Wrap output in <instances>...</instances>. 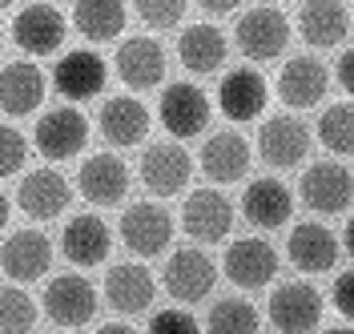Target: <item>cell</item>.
Listing matches in <instances>:
<instances>
[{
	"instance_id": "cell-27",
	"label": "cell",
	"mask_w": 354,
	"mask_h": 334,
	"mask_svg": "<svg viewBox=\"0 0 354 334\" xmlns=\"http://www.w3.org/2000/svg\"><path fill=\"white\" fill-rule=\"evenodd\" d=\"M44 101V73L28 61H8L0 68V105L8 117H28Z\"/></svg>"
},
{
	"instance_id": "cell-38",
	"label": "cell",
	"mask_w": 354,
	"mask_h": 334,
	"mask_svg": "<svg viewBox=\"0 0 354 334\" xmlns=\"http://www.w3.org/2000/svg\"><path fill=\"white\" fill-rule=\"evenodd\" d=\"M338 81H342L346 93H354V48H346V53L338 57Z\"/></svg>"
},
{
	"instance_id": "cell-4",
	"label": "cell",
	"mask_w": 354,
	"mask_h": 334,
	"mask_svg": "<svg viewBox=\"0 0 354 334\" xmlns=\"http://www.w3.org/2000/svg\"><path fill=\"white\" fill-rule=\"evenodd\" d=\"M298 194L314 214H342L354 198V178L342 161H318L302 174Z\"/></svg>"
},
{
	"instance_id": "cell-6",
	"label": "cell",
	"mask_w": 354,
	"mask_h": 334,
	"mask_svg": "<svg viewBox=\"0 0 354 334\" xmlns=\"http://www.w3.org/2000/svg\"><path fill=\"white\" fill-rule=\"evenodd\" d=\"M218 282V266L201 254V250H177L161 270V286L177 302H201L209 298V290Z\"/></svg>"
},
{
	"instance_id": "cell-28",
	"label": "cell",
	"mask_w": 354,
	"mask_h": 334,
	"mask_svg": "<svg viewBox=\"0 0 354 334\" xmlns=\"http://www.w3.org/2000/svg\"><path fill=\"white\" fill-rule=\"evenodd\" d=\"M298 28H302V41L306 45L334 48L346 37V28H351V12L338 0H310V4H302V12H298Z\"/></svg>"
},
{
	"instance_id": "cell-2",
	"label": "cell",
	"mask_w": 354,
	"mask_h": 334,
	"mask_svg": "<svg viewBox=\"0 0 354 334\" xmlns=\"http://www.w3.org/2000/svg\"><path fill=\"white\" fill-rule=\"evenodd\" d=\"M121 242L129 245L137 258H157L169 250V238H174V218L165 205L157 201H137L121 214Z\"/></svg>"
},
{
	"instance_id": "cell-1",
	"label": "cell",
	"mask_w": 354,
	"mask_h": 334,
	"mask_svg": "<svg viewBox=\"0 0 354 334\" xmlns=\"http://www.w3.org/2000/svg\"><path fill=\"white\" fill-rule=\"evenodd\" d=\"M234 45L242 57L250 61H274L278 53H286L290 45V21L286 12H278V8H250L238 17L234 24Z\"/></svg>"
},
{
	"instance_id": "cell-39",
	"label": "cell",
	"mask_w": 354,
	"mask_h": 334,
	"mask_svg": "<svg viewBox=\"0 0 354 334\" xmlns=\"http://www.w3.org/2000/svg\"><path fill=\"white\" fill-rule=\"evenodd\" d=\"M201 8H205V12H214V17H225V12H234V8H238V0H201Z\"/></svg>"
},
{
	"instance_id": "cell-14",
	"label": "cell",
	"mask_w": 354,
	"mask_h": 334,
	"mask_svg": "<svg viewBox=\"0 0 354 334\" xmlns=\"http://www.w3.org/2000/svg\"><path fill=\"white\" fill-rule=\"evenodd\" d=\"M234 225V205L218 189H198L181 205V230L194 242H221Z\"/></svg>"
},
{
	"instance_id": "cell-11",
	"label": "cell",
	"mask_w": 354,
	"mask_h": 334,
	"mask_svg": "<svg viewBox=\"0 0 354 334\" xmlns=\"http://www.w3.org/2000/svg\"><path fill=\"white\" fill-rule=\"evenodd\" d=\"M105 81H109V68H105V61L93 48H73V53H65L53 65V89L61 93V97H68V101L97 97V93L105 89Z\"/></svg>"
},
{
	"instance_id": "cell-18",
	"label": "cell",
	"mask_w": 354,
	"mask_h": 334,
	"mask_svg": "<svg viewBox=\"0 0 354 334\" xmlns=\"http://www.w3.org/2000/svg\"><path fill=\"white\" fill-rule=\"evenodd\" d=\"M0 262H4L8 282H37V278L48 274V262H53V242L44 238L41 230H17V234H8V238H4Z\"/></svg>"
},
{
	"instance_id": "cell-25",
	"label": "cell",
	"mask_w": 354,
	"mask_h": 334,
	"mask_svg": "<svg viewBox=\"0 0 354 334\" xmlns=\"http://www.w3.org/2000/svg\"><path fill=\"white\" fill-rule=\"evenodd\" d=\"M242 214L258 230H278L294 218V194L274 178H254L242 194Z\"/></svg>"
},
{
	"instance_id": "cell-36",
	"label": "cell",
	"mask_w": 354,
	"mask_h": 334,
	"mask_svg": "<svg viewBox=\"0 0 354 334\" xmlns=\"http://www.w3.org/2000/svg\"><path fill=\"white\" fill-rule=\"evenodd\" d=\"M149 334H201L198 318L189 310H157L153 322H149Z\"/></svg>"
},
{
	"instance_id": "cell-8",
	"label": "cell",
	"mask_w": 354,
	"mask_h": 334,
	"mask_svg": "<svg viewBox=\"0 0 354 334\" xmlns=\"http://www.w3.org/2000/svg\"><path fill=\"white\" fill-rule=\"evenodd\" d=\"M194 178V157L185 154L177 141H157L141 157V181L157 198H174L177 189H185Z\"/></svg>"
},
{
	"instance_id": "cell-5",
	"label": "cell",
	"mask_w": 354,
	"mask_h": 334,
	"mask_svg": "<svg viewBox=\"0 0 354 334\" xmlns=\"http://www.w3.org/2000/svg\"><path fill=\"white\" fill-rule=\"evenodd\" d=\"M157 117L165 125V133L185 141V137H198L205 125H209V97L189 85V81H177L161 93V105H157Z\"/></svg>"
},
{
	"instance_id": "cell-19",
	"label": "cell",
	"mask_w": 354,
	"mask_h": 334,
	"mask_svg": "<svg viewBox=\"0 0 354 334\" xmlns=\"http://www.w3.org/2000/svg\"><path fill=\"white\" fill-rule=\"evenodd\" d=\"M153 294H157V282H153V274H149V266H141V262H117L105 274V302L117 314L149 310Z\"/></svg>"
},
{
	"instance_id": "cell-40",
	"label": "cell",
	"mask_w": 354,
	"mask_h": 334,
	"mask_svg": "<svg viewBox=\"0 0 354 334\" xmlns=\"http://www.w3.org/2000/svg\"><path fill=\"white\" fill-rule=\"evenodd\" d=\"M342 245H346V254L354 258V214H351V222H346V230H342Z\"/></svg>"
},
{
	"instance_id": "cell-20",
	"label": "cell",
	"mask_w": 354,
	"mask_h": 334,
	"mask_svg": "<svg viewBox=\"0 0 354 334\" xmlns=\"http://www.w3.org/2000/svg\"><path fill=\"white\" fill-rule=\"evenodd\" d=\"M201 174L218 185H230V181H242L245 169H250V141L234 129H221V133H209L205 145H201Z\"/></svg>"
},
{
	"instance_id": "cell-15",
	"label": "cell",
	"mask_w": 354,
	"mask_h": 334,
	"mask_svg": "<svg viewBox=\"0 0 354 334\" xmlns=\"http://www.w3.org/2000/svg\"><path fill=\"white\" fill-rule=\"evenodd\" d=\"M266 101H270V89H266V77L258 68H230L225 77H221L218 85V109L230 117V121H254V117H262Z\"/></svg>"
},
{
	"instance_id": "cell-29",
	"label": "cell",
	"mask_w": 354,
	"mask_h": 334,
	"mask_svg": "<svg viewBox=\"0 0 354 334\" xmlns=\"http://www.w3.org/2000/svg\"><path fill=\"white\" fill-rule=\"evenodd\" d=\"M225 53H230V45L214 24H189L177 41V57L189 73H218L225 65Z\"/></svg>"
},
{
	"instance_id": "cell-42",
	"label": "cell",
	"mask_w": 354,
	"mask_h": 334,
	"mask_svg": "<svg viewBox=\"0 0 354 334\" xmlns=\"http://www.w3.org/2000/svg\"><path fill=\"white\" fill-rule=\"evenodd\" d=\"M326 334H354L351 326H334V331H326Z\"/></svg>"
},
{
	"instance_id": "cell-34",
	"label": "cell",
	"mask_w": 354,
	"mask_h": 334,
	"mask_svg": "<svg viewBox=\"0 0 354 334\" xmlns=\"http://www.w3.org/2000/svg\"><path fill=\"white\" fill-rule=\"evenodd\" d=\"M137 17L149 28H174L185 17V0H137Z\"/></svg>"
},
{
	"instance_id": "cell-22",
	"label": "cell",
	"mask_w": 354,
	"mask_h": 334,
	"mask_svg": "<svg viewBox=\"0 0 354 334\" xmlns=\"http://www.w3.org/2000/svg\"><path fill=\"white\" fill-rule=\"evenodd\" d=\"M97 129L101 137L117 145V149H129V145H141L145 133H149V109L137 101V97H109L101 113H97Z\"/></svg>"
},
{
	"instance_id": "cell-32",
	"label": "cell",
	"mask_w": 354,
	"mask_h": 334,
	"mask_svg": "<svg viewBox=\"0 0 354 334\" xmlns=\"http://www.w3.org/2000/svg\"><path fill=\"white\" fill-rule=\"evenodd\" d=\"M318 141L338 157L354 154V105L351 101H338L318 117Z\"/></svg>"
},
{
	"instance_id": "cell-24",
	"label": "cell",
	"mask_w": 354,
	"mask_h": 334,
	"mask_svg": "<svg viewBox=\"0 0 354 334\" xmlns=\"http://www.w3.org/2000/svg\"><path fill=\"white\" fill-rule=\"evenodd\" d=\"M77 185H81V198H88L93 205H117L129 194V165L113 154H97L81 165Z\"/></svg>"
},
{
	"instance_id": "cell-7",
	"label": "cell",
	"mask_w": 354,
	"mask_h": 334,
	"mask_svg": "<svg viewBox=\"0 0 354 334\" xmlns=\"http://www.w3.org/2000/svg\"><path fill=\"white\" fill-rule=\"evenodd\" d=\"M258 154L274 169H294L310 154V129L298 117L278 113V117L262 121V129H258Z\"/></svg>"
},
{
	"instance_id": "cell-37",
	"label": "cell",
	"mask_w": 354,
	"mask_h": 334,
	"mask_svg": "<svg viewBox=\"0 0 354 334\" xmlns=\"http://www.w3.org/2000/svg\"><path fill=\"white\" fill-rule=\"evenodd\" d=\"M334 306H338V314H346L354 322V270L338 274V282H334Z\"/></svg>"
},
{
	"instance_id": "cell-3",
	"label": "cell",
	"mask_w": 354,
	"mask_h": 334,
	"mask_svg": "<svg viewBox=\"0 0 354 334\" xmlns=\"http://www.w3.org/2000/svg\"><path fill=\"white\" fill-rule=\"evenodd\" d=\"M37 149H41L48 161H65V157H77L85 149L88 141V121L81 109H73V105H57V109H48L37 121Z\"/></svg>"
},
{
	"instance_id": "cell-17",
	"label": "cell",
	"mask_w": 354,
	"mask_h": 334,
	"mask_svg": "<svg viewBox=\"0 0 354 334\" xmlns=\"http://www.w3.org/2000/svg\"><path fill=\"white\" fill-rule=\"evenodd\" d=\"M330 89V73L318 57H290L282 73H278V97L286 101L290 109H314Z\"/></svg>"
},
{
	"instance_id": "cell-9",
	"label": "cell",
	"mask_w": 354,
	"mask_h": 334,
	"mask_svg": "<svg viewBox=\"0 0 354 334\" xmlns=\"http://www.w3.org/2000/svg\"><path fill=\"white\" fill-rule=\"evenodd\" d=\"M270 322L282 334H310L322 322V294L306 282H286L270 294Z\"/></svg>"
},
{
	"instance_id": "cell-10",
	"label": "cell",
	"mask_w": 354,
	"mask_h": 334,
	"mask_svg": "<svg viewBox=\"0 0 354 334\" xmlns=\"http://www.w3.org/2000/svg\"><path fill=\"white\" fill-rule=\"evenodd\" d=\"M278 274V254L266 238H238L225 250V278L242 290H262Z\"/></svg>"
},
{
	"instance_id": "cell-23",
	"label": "cell",
	"mask_w": 354,
	"mask_h": 334,
	"mask_svg": "<svg viewBox=\"0 0 354 334\" xmlns=\"http://www.w3.org/2000/svg\"><path fill=\"white\" fill-rule=\"evenodd\" d=\"M109 245H113V234L97 214H77V218H68L65 234H61L65 258L73 262V266H81V270L101 266V262L109 258Z\"/></svg>"
},
{
	"instance_id": "cell-12",
	"label": "cell",
	"mask_w": 354,
	"mask_h": 334,
	"mask_svg": "<svg viewBox=\"0 0 354 334\" xmlns=\"http://www.w3.org/2000/svg\"><path fill=\"white\" fill-rule=\"evenodd\" d=\"M12 41L28 57H48L65 45V12L53 4H28L12 21Z\"/></svg>"
},
{
	"instance_id": "cell-13",
	"label": "cell",
	"mask_w": 354,
	"mask_h": 334,
	"mask_svg": "<svg viewBox=\"0 0 354 334\" xmlns=\"http://www.w3.org/2000/svg\"><path fill=\"white\" fill-rule=\"evenodd\" d=\"M44 310L57 326H85L97 314V290L81 274H61L44 290Z\"/></svg>"
},
{
	"instance_id": "cell-30",
	"label": "cell",
	"mask_w": 354,
	"mask_h": 334,
	"mask_svg": "<svg viewBox=\"0 0 354 334\" xmlns=\"http://www.w3.org/2000/svg\"><path fill=\"white\" fill-rule=\"evenodd\" d=\"M73 24L81 28V37H88L93 45H105V41L125 33V4L121 0H77Z\"/></svg>"
},
{
	"instance_id": "cell-35",
	"label": "cell",
	"mask_w": 354,
	"mask_h": 334,
	"mask_svg": "<svg viewBox=\"0 0 354 334\" xmlns=\"http://www.w3.org/2000/svg\"><path fill=\"white\" fill-rule=\"evenodd\" d=\"M24 157H28V141L21 137V129L4 125V129H0V174L12 178V174L24 165Z\"/></svg>"
},
{
	"instance_id": "cell-26",
	"label": "cell",
	"mask_w": 354,
	"mask_h": 334,
	"mask_svg": "<svg viewBox=\"0 0 354 334\" xmlns=\"http://www.w3.org/2000/svg\"><path fill=\"white\" fill-rule=\"evenodd\" d=\"M286 254L302 274H326V270H334V262H338V238H334L326 225L302 222V225L290 230Z\"/></svg>"
},
{
	"instance_id": "cell-41",
	"label": "cell",
	"mask_w": 354,
	"mask_h": 334,
	"mask_svg": "<svg viewBox=\"0 0 354 334\" xmlns=\"http://www.w3.org/2000/svg\"><path fill=\"white\" fill-rule=\"evenodd\" d=\"M97 334H137L133 326H125V322H109V326H101Z\"/></svg>"
},
{
	"instance_id": "cell-16",
	"label": "cell",
	"mask_w": 354,
	"mask_h": 334,
	"mask_svg": "<svg viewBox=\"0 0 354 334\" xmlns=\"http://www.w3.org/2000/svg\"><path fill=\"white\" fill-rule=\"evenodd\" d=\"M17 201H21V210L28 218H37V222H53V218H61L68 210V201H73V185L65 181L61 169H32L28 178L21 181V189H17Z\"/></svg>"
},
{
	"instance_id": "cell-31",
	"label": "cell",
	"mask_w": 354,
	"mask_h": 334,
	"mask_svg": "<svg viewBox=\"0 0 354 334\" xmlns=\"http://www.w3.org/2000/svg\"><path fill=\"white\" fill-rule=\"evenodd\" d=\"M209 334H258V310L245 302V298H218L209 306V318H205Z\"/></svg>"
},
{
	"instance_id": "cell-33",
	"label": "cell",
	"mask_w": 354,
	"mask_h": 334,
	"mask_svg": "<svg viewBox=\"0 0 354 334\" xmlns=\"http://www.w3.org/2000/svg\"><path fill=\"white\" fill-rule=\"evenodd\" d=\"M32 322H37V306H32V298H28L17 282H8L4 294H0V331L4 334H28L32 331Z\"/></svg>"
},
{
	"instance_id": "cell-21",
	"label": "cell",
	"mask_w": 354,
	"mask_h": 334,
	"mask_svg": "<svg viewBox=\"0 0 354 334\" xmlns=\"http://www.w3.org/2000/svg\"><path fill=\"white\" fill-rule=\"evenodd\" d=\"M117 77L137 93L157 89L165 77V48L153 37H129L117 48Z\"/></svg>"
}]
</instances>
